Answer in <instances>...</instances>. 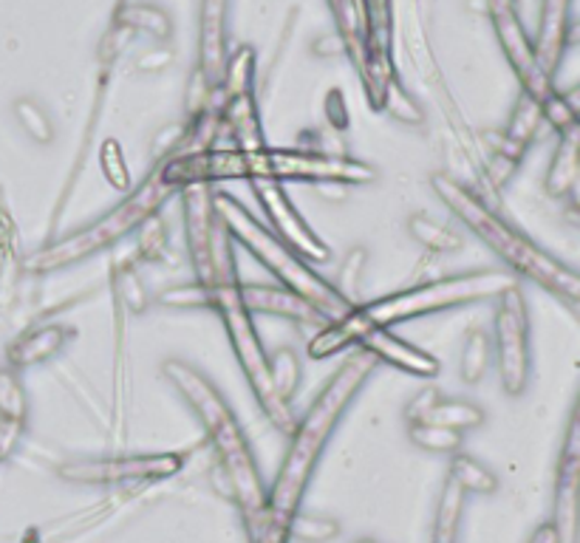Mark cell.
Returning a JSON list of instances; mask_svg holds the SVG:
<instances>
[{
  "instance_id": "4316f807",
  "label": "cell",
  "mask_w": 580,
  "mask_h": 543,
  "mask_svg": "<svg viewBox=\"0 0 580 543\" xmlns=\"http://www.w3.org/2000/svg\"><path fill=\"white\" fill-rule=\"evenodd\" d=\"M17 119L23 122V128L29 130L31 139H37V142H51L54 128H51V119L46 116V111L37 105V102L31 100L17 102Z\"/></svg>"
},
{
  "instance_id": "277c9868",
  "label": "cell",
  "mask_w": 580,
  "mask_h": 543,
  "mask_svg": "<svg viewBox=\"0 0 580 543\" xmlns=\"http://www.w3.org/2000/svg\"><path fill=\"white\" fill-rule=\"evenodd\" d=\"M518 278L499 269H474L447 275V278L425 280L402 292H391L386 298L368 303H354L352 312L337 323L323 326L320 334L308 343V357L326 359L340 351L357 349L360 337L371 329H394L400 323L416 320L444 312V308L470 306V303L493 301L504 289L516 287Z\"/></svg>"
},
{
  "instance_id": "8fae6325",
  "label": "cell",
  "mask_w": 580,
  "mask_h": 543,
  "mask_svg": "<svg viewBox=\"0 0 580 543\" xmlns=\"http://www.w3.org/2000/svg\"><path fill=\"white\" fill-rule=\"evenodd\" d=\"M252 193L259 199L261 210L269 218V227H273L275 236L287 243L289 250H294L303 261H315L323 264L329 261V247L317 236L315 229L308 227L306 218L298 213V207L292 204L289 193L283 190V185H273V181H255L252 185Z\"/></svg>"
},
{
  "instance_id": "3957f363",
  "label": "cell",
  "mask_w": 580,
  "mask_h": 543,
  "mask_svg": "<svg viewBox=\"0 0 580 543\" xmlns=\"http://www.w3.org/2000/svg\"><path fill=\"white\" fill-rule=\"evenodd\" d=\"M159 173L176 193L190 187H213L218 181H308L326 187H352L377 181V171L354 156L298 151V148H210V151H185L159 159Z\"/></svg>"
},
{
  "instance_id": "7a4b0ae2",
  "label": "cell",
  "mask_w": 580,
  "mask_h": 543,
  "mask_svg": "<svg viewBox=\"0 0 580 543\" xmlns=\"http://www.w3.org/2000/svg\"><path fill=\"white\" fill-rule=\"evenodd\" d=\"M374 368H377V359L366 349H354L317 393L308 414L301 422H294L287 456L280 462L273 487L266 490L264 509L252 518H244L250 543H289V523L301 513L303 495L315 476L317 462Z\"/></svg>"
},
{
  "instance_id": "5bb4252c",
  "label": "cell",
  "mask_w": 580,
  "mask_h": 543,
  "mask_svg": "<svg viewBox=\"0 0 580 543\" xmlns=\"http://www.w3.org/2000/svg\"><path fill=\"white\" fill-rule=\"evenodd\" d=\"M241 298H244L247 308L255 315H269V317H287V320L298 323H323L317 312L306 306L301 298H294L283 287H264V283H241Z\"/></svg>"
},
{
  "instance_id": "6da1fadb",
  "label": "cell",
  "mask_w": 580,
  "mask_h": 543,
  "mask_svg": "<svg viewBox=\"0 0 580 543\" xmlns=\"http://www.w3.org/2000/svg\"><path fill=\"white\" fill-rule=\"evenodd\" d=\"M185 193V224L187 247L196 266V283L207 294V308L222 317L229 345L236 351L238 365L250 382L255 400L266 419L280 430L292 433L294 414L292 407L278 393L269 379V354H266L261 334L255 329V317L241 298V280H238L232 241L213 213V187H190Z\"/></svg>"
},
{
  "instance_id": "f546056e",
  "label": "cell",
  "mask_w": 580,
  "mask_h": 543,
  "mask_svg": "<svg viewBox=\"0 0 580 543\" xmlns=\"http://www.w3.org/2000/svg\"><path fill=\"white\" fill-rule=\"evenodd\" d=\"M527 543H564V538H560V529L555 527V521H544L541 527H535Z\"/></svg>"
},
{
  "instance_id": "83f0119b",
  "label": "cell",
  "mask_w": 580,
  "mask_h": 543,
  "mask_svg": "<svg viewBox=\"0 0 580 543\" xmlns=\"http://www.w3.org/2000/svg\"><path fill=\"white\" fill-rule=\"evenodd\" d=\"M439 396H442V393H439L433 386L423 388V391L416 393L414 400H411L408 405H405V422H408V425L425 422V419H428V414H430V407L437 405Z\"/></svg>"
},
{
  "instance_id": "484cf974",
  "label": "cell",
  "mask_w": 580,
  "mask_h": 543,
  "mask_svg": "<svg viewBox=\"0 0 580 543\" xmlns=\"http://www.w3.org/2000/svg\"><path fill=\"white\" fill-rule=\"evenodd\" d=\"M123 26L125 29H142L148 35L167 37L171 35V21L162 9L156 7H128L123 9Z\"/></svg>"
},
{
  "instance_id": "e0dca14e",
  "label": "cell",
  "mask_w": 580,
  "mask_h": 543,
  "mask_svg": "<svg viewBox=\"0 0 580 543\" xmlns=\"http://www.w3.org/2000/svg\"><path fill=\"white\" fill-rule=\"evenodd\" d=\"M425 422H437L442 428L465 433V430H479L481 425L488 422V414L476 402L458 400V396H439Z\"/></svg>"
},
{
  "instance_id": "ffe728a7",
  "label": "cell",
  "mask_w": 580,
  "mask_h": 543,
  "mask_svg": "<svg viewBox=\"0 0 580 543\" xmlns=\"http://www.w3.org/2000/svg\"><path fill=\"white\" fill-rule=\"evenodd\" d=\"M462 509H465V493L447 479L442 487V498H439L437 521H433V543H458Z\"/></svg>"
},
{
  "instance_id": "9c48e42d",
  "label": "cell",
  "mask_w": 580,
  "mask_h": 543,
  "mask_svg": "<svg viewBox=\"0 0 580 543\" xmlns=\"http://www.w3.org/2000/svg\"><path fill=\"white\" fill-rule=\"evenodd\" d=\"M493 351L499 377L507 396H521L530 386L532 354H530V308L521 287L504 289L495 298L493 320Z\"/></svg>"
},
{
  "instance_id": "d4e9b609",
  "label": "cell",
  "mask_w": 580,
  "mask_h": 543,
  "mask_svg": "<svg viewBox=\"0 0 580 543\" xmlns=\"http://www.w3.org/2000/svg\"><path fill=\"white\" fill-rule=\"evenodd\" d=\"M0 416L9 422L26 419V393L15 371H0Z\"/></svg>"
},
{
  "instance_id": "ba28073f",
  "label": "cell",
  "mask_w": 580,
  "mask_h": 543,
  "mask_svg": "<svg viewBox=\"0 0 580 543\" xmlns=\"http://www.w3.org/2000/svg\"><path fill=\"white\" fill-rule=\"evenodd\" d=\"M173 195H176V190L162 181L156 159V167L148 173L144 185L130 193V199H125L119 207L102 215L100 222H93L91 227L79 229V232H74V236L63 238V241L58 243H49L43 252H37V255L29 257V266L37 272H58L65 269V266L77 264L83 257H91L93 252L108 250L111 243L123 241L128 232L153 222L159 210L165 207V201L173 199Z\"/></svg>"
},
{
  "instance_id": "7c38bea8",
  "label": "cell",
  "mask_w": 580,
  "mask_h": 543,
  "mask_svg": "<svg viewBox=\"0 0 580 543\" xmlns=\"http://www.w3.org/2000/svg\"><path fill=\"white\" fill-rule=\"evenodd\" d=\"M578 487H580V444L578 416L569 419L566 428L564 453L558 462V481H555V527L560 529L564 543H575L578 532Z\"/></svg>"
},
{
  "instance_id": "5b68a950",
  "label": "cell",
  "mask_w": 580,
  "mask_h": 543,
  "mask_svg": "<svg viewBox=\"0 0 580 543\" xmlns=\"http://www.w3.org/2000/svg\"><path fill=\"white\" fill-rule=\"evenodd\" d=\"M430 185H433L439 199L447 204V210L456 215L458 222L465 224L484 247L493 250V255L507 266L509 275L532 280V283H538V287L546 289L550 294H555L558 301H564L566 306L578 308L580 278L572 266H566L564 261L550 255L544 247H538L527 232L513 227L507 218H502L493 207H488L465 185L447 179L442 173L433 176Z\"/></svg>"
},
{
  "instance_id": "44dd1931",
  "label": "cell",
  "mask_w": 580,
  "mask_h": 543,
  "mask_svg": "<svg viewBox=\"0 0 580 543\" xmlns=\"http://www.w3.org/2000/svg\"><path fill=\"white\" fill-rule=\"evenodd\" d=\"M269 379H273V388L275 393H278V400L292 405L294 393L301 391V379H303L301 357H298L292 349L273 351V354H269Z\"/></svg>"
},
{
  "instance_id": "f1b7e54d",
  "label": "cell",
  "mask_w": 580,
  "mask_h": 543,
  "mask_svg": "<svg viewBox=\"0 0 580 543\" xmlns=\"http://www.w3.org/2000/svg\"><path fill=\"white\" fill-rule=\"evenodd\" d=\"M171 60H173L171 49H165V46H153L151 51H144L142 58L137 60V65L142 72H162V68H167Z\"/></svg>"
},
{
  "instance_id": "d6986e66",
  "label": "cell",
  "mask_w": 580,
  "mask_h": 543,
  "mask_svg": "<svg viewBox=\"0 0 580 543\" xmlns=\"http://www.w3.org/2000/svg\"><path fill=\"white\" fill-rule=\"evenodd\" d=\"M490 363H493V337L484 329H470L465 337V349H462L458 377L465 379L467 386H476L490 371Z\"/></svg>"
},
{
  "instance_id": "4dcf8cb0",
  "label": "cell",
  "mask_w": 580,
  "mask_h": 543,
  "mask_svg": "<svg viewBox=\"0 0 580 543\" xmlns=\"http://www.w3.org/2000/svg\"><path fill=\"white\" fill-rule=\"evenodd\" d=\"M354 543H377V541H374V538H360V541H354Z\"/></svg>"
},
{
  "instance_id": "cb8c5ba5",
  "label": "cell",
  "mask_w": 580,
  "mask_h": 543,
  "mask_svg": "<svg viewBox=\"0 0 580 543\" xmlns=\"http://www.w3.org/2000/svg\"><path fill=\"white\" fill-rule=\"evenodd\" d=\"M340 535V523L326 515H308L298 513L289 523V541H303V543H326L331 538Z\"/></svg>"
},
{
  "instance_id": "8992f818",
  "label": "cell",
  "mask_w": 580,
  "mask_h": 543,
  "mask_svg": "<svg viewBox=\"0 0 580 543\" xmlns=\"http://www.w3.org/2000/svg\"><path fill=\"white\" fill-rule=\"evenodd\" d=\"M162 374L173 386V391L179 393L181 400L190 405V411L199 416L201 428L207 433L215 458H218V470L227 479L229 495L238 501L244 518L259 515L266 501L264 479H261L259 462L252 456L247 433L241 430V422L232 414L229 402L215 388L213 379L187 359H165Z\"/></svg>"
},
{
  "instance_id": "4fadbf2b",
  "label": "cell",
  "mask_w": 580,
  "mask_h": 543,
  "mask_svg": "<svg viewBox=\"0 0 580 543\" xmlns=\"http://www.w3.org/2000/svg\"><path fill=\"white\" fill-rule=\"evenodd\" d=\"M357 349H366L377 363H386L391 368H400V371L419 379H433L439 374V368H442L437 363V357H430L428 351L416 349L408 340H402L400 334H394V329L366 331V334L360 337Z\"/></svg>"
},
{
  "instance_id": "ac0fdd59",
  "label": "cell",
  "mask_w": 580,
  "mask_h": 543,
  "mask_svg": "<svg viewBox=\"0 0 580 543\" xmlns=\"http://www.w3.org/2000/svg\"><path fill=\"white\" fill-rule=\"evenodd\" d=\"M447 479L462 490L465 495H493L499 490V479L490 467H484L479 458L467 456V453H453L451 458V476Z\"/></svg>"
},
{
  "instance_id": "30bf717a",
  "label": "cell",
  "mask_w": 580,
  "mask_h": 543,
  "mask_svg": "<svg viewBox=\"0 0 580 543\" xmlns=\"http://www.w3.org/2000/svg\"><path fill=\"white\" fill-rule=\"evenodd\" d=\"M185 467V453H123V456L74 458L60 467V479L77 484H125L171 479Z\"/></svg>"
},
{
  "instance_id": "9a60e30c",
  "label": "cell",
  "mask_w": 580,
  "mask_h": 543,
  "mask_svg": "<svg viewBox=\"0 0 580 543\" xmlns=\"http://www.w3.org/2000/svg\"><path fill=\"white\" fill-rule=\"evenodd\" d=\"M72 337H74V329L60 326V323H51V326H43V329L31 331L29 337H23L21 343L12 349V359H15L17 365L46 363V359H51L54 354H60Z\"/></svg>"
},
{
  "instance_id": "2e32d148",
  "label": "cell",
  "mask_w": 580,
  "mask_h": 543,
  "mask_svg": "<svg viewBox=\"0 0 580 543\" xmlns=\"http://www.w3.org/2000/svg\"><path fill=\"white\" fill-rule=\"evenodd\" d=\"M575 187H578V128L560 136L555 156L550 162V173H546V190L555 199L572 195Z\"/></svg>"
},
{
  "instance_id": "7402d4cb",
  "label": "cell",
  "mask_w": 580,
  "mask_h": 543,
  "mask_svg": "<svg viewBox=\"0 0 580 543\" xmlns=\"http://www.w3.org/2000/svg\"><path fill=\"white\" fill-rule=\"evenodd\" d=\"M408 439L425 453H437V456H453L462 451L465 433L458 430L442 428L437 422H414L408 425Z\"/></svg>"
},
{
  "instance_id": "603a6c76",
  "label": "cell",
  "mask_w": 580,
  "mask_h": 543,
  "mask_svg": "<svg viewBox=\"0 0 580 543\" xmlns=\"http://www.w3.org/2000/svg\"><path fill=\"white\" fill-rule=\"evenodd\" d=\"M408 232L416 243H423L425 250L430 252H442V255H447V252L462 250V236L453 232V229L442 227V224L433 222V218L425 213L411 215Z\"/></svg>"
},
{
  "instance_id": "52a82bcc",
  "label": "cell",
  "mask_w": 580,
  "mask_h": 543,
  "mask_svg": "<svg viewBox=\"0 0 580 543\" xmlns=\"http://www.w3.org/2000/svg\"><path fill=\"white\" fill-rule=\"evenodd\" d=\"M213 213L229 241L244 247L278 280V287L292 292L294 298H301L312 312H317L326 320V326L352 312L354 303L345 301L343 294L335 289V283L323 278L320 272L312 269L308 261H303L298 252L289 250L287 243L280 241L273 229L264 227L236 195L215 193L213 190Z\"/></svg>"
}]
</instances>
